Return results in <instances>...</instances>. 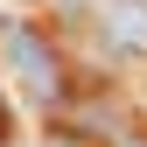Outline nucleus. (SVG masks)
Wrapping results in <instances>:
<instances>
[{
	"label": "nucleus",
	"mask_w": 147,
	"mask_h": 147,
	"mask_svg": "<svg viewBox=\"0 0 147 147\" xmlns=\"http://www.w3.org/2000/svg\"><path fill=\"white\" fill-rule=\"evenodd\" d=\"M0 49H7L14 77H21V91H28L35 105L63 98V63H56V49H49V42H42L28 21H0Z\"/></svg>",
	"instance_id": "1"
},
{
	"label": "nucleus",
	"mask_w": 147,
	"mask_h": 147,
	"mask_svg": "<svg viewBox=\"0 0 147 147\" xmlns=\"http://www.w3.org/2000/svg\"><path fill=\"white\" fill-rule=\"evenodd\" d=\"M98 42H105V56L140 63L147 56V0H105L98 7Z\"/></svg>",
	"instance_id": "2"
},
{
	"label": "nucleus",
	"mask_w": 147,
	"mask_h": 147,
	"mask_svg": "<svg viewBox=\"0 0 147 147\" xmlns=\"http://www.w3.org/2000/svg\"><path fill=\"white\" fill-rule=\"evenodd\" d=\"M49 147H84V140L77 133H49Z\"/></svg>",
	"instance_id": "3"
},
{
	"label": "nucleus",
	"mask_w": 147,
	"mask_h": 147,
	"mask_svg": "<svg viewBox=\"0 0 147 147\" xmlns=\"http://www.w3.org/2000/svg\"><path fill=\"white\" fill-rule=\"evenodd\" d=\"M126 147H147V140H126Z\"/></svg>",
	"instance_id": "4"
}]
</instances>
